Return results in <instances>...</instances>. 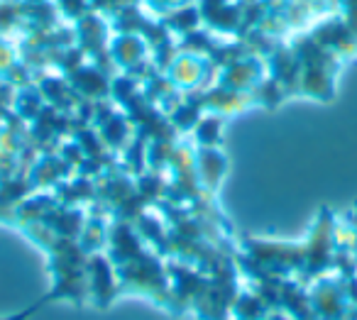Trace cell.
<instances>
[{
	"label": "cell",
	"mask_w": 357,
	"mask_h": 320,
	"mask_svg": "<svg viewBox=\"0 0 357 320\" xmlns=\"http://www.w3.org/2000/svg\"><path fill=\"white\" fill-rule=\"evenodd\" d=\"M291 49L298 59V93H306L318 100H331L333 98V84H335L337 64L340 56L333 54L323 45H318L311 35H298L294 37Z\"/></svg>",
	"instance_id": "1"
},
{
	"label": "cell",
	"mask_w": 357,
	"mask_h": 320,
	"mask_svg": "<svg viewBox=\"0 0 357 320\" xmlns=\"http://www.w3.org/2000/svg\"><path fill=\"white\" fill-rule=\"evenodd\" d=\"M164 74H167V79L174 84V89H178L181 93L206 91L218 79V69L211 64L208 56L184 54V52H178V54L174 56L172 64L164 69Z\"/></svg>",
	"instance_id": "2"
},
{
	"label": "cell",
	"mask_w": 357,
	"mask_h": 320,
	"mask_svg": "<svg viewBox=\"0 0 357 320\" xmlns=\"http://www.w3.org/2000/svg\"><path fill=\"white\" fill-rule=\"evenodd\" d=\"M308 35H311L318 45H323L326 49H331L333 54L340 56V59L357 56V37L352 35L350 27L345 25L340 13L326 15L318 25H313V30L308 32Z\"/></svg>",
	"instance_id": "3"
},
{
	"label": "cell",
	"mask_w": 357,
	"mask_h": 320,
	"mask_svg": "<svg viewBox=\"0 0 357 320\" xmlns=\"http://www.w3.org/2000/svg\"><path fill=\"white\" fill-rule=\"evenodd\" d=\"M267 79V64L262 56H245V59L228 64L218 69V79L215 84L225 86V89L240 91V93H252L262 81Z\"/></svg>",
	"instance_id": "4"
},
{
	"label": "cell",
	"mask_w": 357,
	"mask_h": 320,
	"mask_svg": "<svg viewBox=\"0 0 357 320\" xmlns=\"http://www.w3.org/2000/svg\"><path fill=\"white\" fill-rule=\"evenodd\" d=\"M66 79L76 89V93L84 100H91V103L105 100L110 96V76L105 71H100L96 64H81Z\"/></svg>",
	"instance_id": "5"
},
{
	"label": "cell",
	"mask_w": 357,
	"mask_h": 320,
	"mask_svg": "<svg viewBox=\"0 0 357 320\" xmlns=\"http://www.w3.org/2000/svg\"><path fill=\"white\" fill-rule=\"evenodd\" d=\"M196 157V174H199V181L206 191H215L220 186V178L228 172V159L223 152H218V147H199Z\"/></svg>",
	"instance_id": "6"
},
{
	"label": "cell",
	"mask_w": 357,
	"mask_h": 320,
	"mask_svg": "<svg viewBox=\"0 0 357 320\" xmlns=\"http://www.w3.org/2000/svg\"><path fill=\"white\" fill-rule=\"evenodd\" d=\"M89 284L93 289V296H96V303L98 305H108L113 300V294H115V274H113V264L108 261V257H100V254H91L89 264Z\"/></svg>",
	"instance_id": "7"
},
{
	"label": "cell",
	"mask_w": 357,
	"mask_h": 320,
	"mask_svg": "<svg viewBox=\"0 0 357 320\" xmlns=\"http://www.w3.org/2000/svg\"><path fill=\"white\" fill-rule=\"evenodd\" d=\"M69 174H71V164L64 157H45L32 164L27 176L35 183V188H45V186H59Z\"/></svg>",
	"instance_id": "8"
},
{
	"label": "cell",
	"mask_w": 357,
	"mask_h": 320,
	"mask_svg": "<svg viewBox=\"0 0 357 320\" xmlns=\"http://www.w3.org/2000/svg\"><path fill=\"white\" fill-rule=\"evenodd\" d=\"M159 20L164 22V25L169 27V32H172L174 37H184L189 35V32L199 30V27H204V22H201V10H199V3H189V6H181L176 8V10H172L169 15L159 17Z\"/></svg>",
	"instance_id": "9"
},
{
	"label": "cell",
	"mask_w": 357,
	"mask_h": 320,
	"mask_svg": "<svg viewBox=\"0 0 357 320\" xmlns=\"http://www.w3.org/2000/svg\"><path fill=\"white\" fill-rule=\"evenodd\" d=\"M220 135H223V118L215 113H208L201 118L194 128V139L199 147H218Z\"/></svg>",
	"instance_id": "10"
},
{
	"label": "cell",
	"mask_w": 357,
	"mask_h": 320,
	"mask_svg": "<svg viewBox=\"0 0 357 320\" xmlns=\"http://www.w3.org/2000/svg\"><path fill=\"white\" fill-rule=\"evenodd\" d=\"M132 3H139V0H89L91 10L108 17V20H113L120 10H125V8L132 6Z\"/></svg>",
	"instance_id": "11"
},
{
	"label": "cell",
	"mask_w": 357,
	"mask_h": 320,
	"mask_svg": "<svg viewBox=\"0 0 357 320\" xmlns=\"http://www.w3.org/2000/svg\"><path fill=\"white\" fill-rule=\"evenodd\" d=\"M189 3H194V0H142V8L152 17H164L172 10H176V8L189 6Z\"/></svg>",
	"instance_id": "12"
},
{
	"label": "cell",
	"mask_w": 357,
	"mask_h": 320,
	"mask_svg": "<svg viewBox=\"0 0 357 320\" xmlns=\"http://www.w3.org/2000/svg\"><path fill=\"white\" fill-rule=\"evenodd\" d=\"M40 305H42V303H35V305H30L27 310H22V313H15V315H10V318H0V320H27L32 313H35L37 308H40Z\"/></svg>",
	"instance_id": "13"
},
{
	"label": "cell",
	"mask_w": 357,
	"mask_h": 320,
	"mask_svg": "<svg viewBox=\"0 0 357 320\" xmlns=\"http://www.w3.org/2000/svg\"><path fill=\"white\" fill-rule=\"evenodd\" d=\"M264 320H282V318H279V315H267Z\"/></svg>",
	"instance_id": "14"
}]
</instances>
